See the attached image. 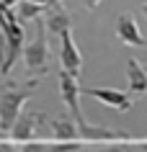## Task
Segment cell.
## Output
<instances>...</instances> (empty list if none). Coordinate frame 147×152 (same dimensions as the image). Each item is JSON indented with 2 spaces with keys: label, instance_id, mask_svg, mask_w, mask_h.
I'll return each instance as SVG.
<instances>
[{
  "label": "cell",
  "instance_id": "277c9868",
  "mask_svg": "<svg viewBox=\"0 0 147 152\" xmlns=\"http://www.w3.org/2000/svg\"><path fill=\"white\" fill-rule=\"evenodd\" d=\"M59 67L67 70V72H72V75H80V70H83L80 49L75 44L70 28H65V31L59 34Z\"/></svg>",
  "mask_w": 147,
  "mask_h": 152
},
{
  "label": "cell",
  "instance_id": "5b68a950",
  "mask_svg": "<svg viewBox=\"0 0 147 152\" xmlns=\"http://www.w3.org/2000/svg\"><path fill=\"white\" fill-rule=\"evenodd\" d=\"M41 124H47V116H44V113H39V111H21L8 134L13 137L16 142H31L34 134H36V129H39Z\"/></svg>",
  "mask_w": 147,
  "mask_h": 152
},
{
  "label": "cell",
  "instance_id": "3957f363",
  "mask_svg": "<svg viewBox=\"0 0 147 152\" xmlns=\"http://www.w3.org/2000/svg\"><path fill=\"white\" fill-rule=\"evenodd\" d=\"M59 96H62V101H65V106L70 108V116H72L75 121H78V126H85L88 121L83 119L80 113V85H78V75H72V72L67 70H59Z\"/></svg>",
  "mask_w": 147,
  "mask_h": 152
},
{
  "label": "cell",
  "instance_id": "30bf717a",
  "mask_svg": "<svg viewBox=\"0 0 147 152\" xmlns=\"http://www.w3.org/2000/svg\"><path fill=\"white\" fill-rule=\"evenodd\" d=\"M127 83H129L132 96L147 93V67L139 59H129V64H127Z\"/></svg>",
  "mask_w": 147,
  "mask_h": 152
},
{
  "label": "cell",
  "instance_id": "7c38bea8",
  "mask_svg": "<svg viewBox=\"0 0 147 152\" xmlns=\"http://www.w3.org/2000/svg\"><path fill=\"white\" fill-rule=\"evenodd\" d=\"M83 3H85V8H88V10H96L98 5H101V0H83Z\"/></svg>",
  "mask_w": 147,
  "mask_h": 152
},
{
  "label": "cell",
  "instance_id": "ba28073f",
  "mask_svg": "<svg viewBox=\"0 0 147 152\" xmlns=\"http://www.w3.org/2000/svg\"><path fill=\"white\" fill-rule=\"evenodd\" d=\"M49 129L57 142H80V126L72 116H59L49 121Z\"/></svg>",
  "mask_w": 147,
  "mask_h": 152
},
{
  "label": "cell",
  "instance_id": "52a82bcc",
  "mask_svg": "<svg viewBox=\"0 0 147 152\" xmlns=\"http://www.w3.org/2000/svg\"><path fill=\"white\" fill-rule=\"evenodd\" d=\"M85 96L90 98H96V101H101L103 106H108V108H114V111H129L132 108V96H129V90H116V88H88V90H83Z\"/></svg>",
  "mask_w": 147,
  "mask_h": 152
},
{
  "label": "cell",
  "instance_id": "5bb4252c",
  "mask_svg": "<svg viewBox=\"0 0 147 152\" xmlns=\"http://www.w3.org/2000/svg\"><path fill=\"white\" fill-rule=\"evenodd\" d=\"M57 3H62V0H47V5H57Z\"/></svg>",
  "mask_w": 147,
  "mask_h": 152
},
{
  "label": "cell",
  "instance_id": "9c48e42d",
  "mask_svg": "<svg viewBox=\"0 0 147 152\" xmlns=\"http://www.w3.org/2000/svg\"><path fill=\"white\" fill-rule=\"evenodd\" d=\"M44 26H47V31H52V34H62L65 28L72 26V16L62 8V3L47 5V10H44Z\"/></svg>",
  "mask_w": 147,
  "mask_h": 152
},
{
  "label": "cell",
  "instance_id": "7a4b0ae2",
  "mask_svg": "<svg viewBox=\"0 0 147 152\" xmlns=\"http://www.w3.org/2000/svg\"><path fill=\"white\" fill-rule=\"evenodd\" d=\"M23 62L31 77H44L49 72V41H47V26L44 21L39 23V31L34 36V41H29L23 47Z\"/></svg>",
  "mask_w": 147,
  "mask_h": 152
},
{
  "label": "cell",
  "instance_id": "8992f818",
  "mask_svg": "<svg viewBox=\"0 0 147 152\" xmlns=\"http://www.w3.org/2000/svg\"><path fill=\"white\" fill-rule=\"evenodd\" d=\"M116 39L121 41L124 47H147V39L142 36V28H139L137 18L132 16V13H121V16L116 18Z\"/></svg>",
  "mask_w": 147,
  "mask_h": 152
},
{
  "label": "cell",
  "instance_id": "6da1fadb",
  "mask_svg": "<svg viewBox=\"0 0 147 152\" xmlns=\"http://www.w3.org/2000/svg\"><path fill=\"white\" fill-rule=\"evenodd\" d=\"M39 77H31L29 83H10L5 88H0V132H10V126L16 124L18 113L23 111V103L34 96Z\"/></svg>",
  "mask_w": 147,
  "mask_h": 152
},
{
  "label": "cell",
  "instance_id": "8fae6325",
  "mask_svg": "<svg viewBox=\"0 0 147 152\" xmlns=\"http://www.w3.org/2000/svg\"><path fill=\"white\" fill-rule=\"evenodd\" d=\"M47 10V3H34V0H21V5L16 8V18L21 23H29L34 18H39Z\"/></svg>",
  "mask_w": 147,
  "mask_h": 152
},
{
  "label": "cell",
  "instance_id": "4fadbf2b",
  "mask_svg": "<svg viewBox=\"0 0 147 152\" xmlns=\"http://www.w3.org/2000/svg\"><path fill=\"white\" fill-rule=\"evenodd\" d=\"M142 13L147 16V0H142Z\"/></svg>",
  "mask_w": 147,
  "mask_h": 152
}]
</instances>
